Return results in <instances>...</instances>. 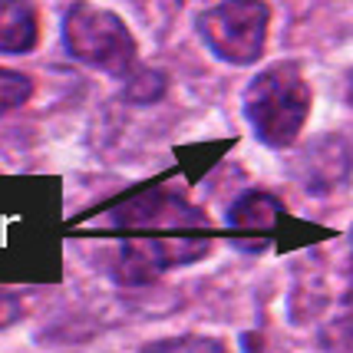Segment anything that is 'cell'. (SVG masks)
<instances>
[{"mask_svg": "<svg viewBox=\"0 0 353 353\" xmlns=\"http://www.w3.org/2000/svg\"><path fill=\"white\" fill-rule=\"evenodd\" d=\"M314 92L301 73V63L277 60L245 86L241 112L258 142L268 149H291L310 116Z\"/></svg>", "mask_w": 353, "mask_h": 353, "instance_id": "cell-1", "label": "cell"}, {"mask_svg": "<svg viewBox=\"0 0 353 353\" xmlns=\"http://www.w3.org/2000/svg\"><path fill=\"white\" fill-rule=\"evenodd\" d=\"M63 46L77 63L103 70L109 77L139 73L136 37L123 23V17L103 7L73 3L63 17Z\"/></svg>", "mask_w": 353, "mask_h": 353, "instance_id": "cell-2", "label": "cell"}, {"mask_svg": "<svg viewBox=\"0 0 353 353\" xmlns=\"http://www.w3.org/2000/svg\"><path fill=\"white\" fill-rule=\"evenodd\" d=\"M268 23L271 7L258 0H225L199 17V33L205 46L218 60L231 66H251L264 57L268 43Z\"/></svg>", "mask_w": 353, "mask_h": 353, "instance_id": "cell-3", "label": "cell"}, {"mask_svg": "<svg viewBox=\"0 0 353 353\" xmlns=\"http://www.w3.org/2000/svg\"><path fill=\"white\" fill-rule=\"evenodd\" d=\"M208 251H212V238H205V234H192V238H123L112 261H109V274L119 284H149L172 268L201 261Z\"/></svg>", "mask_w": 353, "mask_h": 353, "instance_id": "cell-4", "label": "cell"}, {"mask_svg": "<svg viewBox=\"0 0 353 353\" xmlns=\"http://www.w3.org/2000/svg\"><path fill=\"white\" fill-rule=\"evenodd\" d=\"M347 172H350V155H347V145L340 139H317L307 145L304 182H307L310 192H327L334 185L347 182Z\"/></svg>", "mask_w": 353, "mask_h": 353, "instance_id": "cell-5", "label": "cell"}, {"mask_svg": "<svg viewBox=\"0 0 353 353\" xmlns=\"http://www.w3.org/2000/svg\"><path fill=\"white\" fill-rule=\"evenodd\" d=\"M40 43V17L33 3L0 0V53L20 57Z\"/></svg>", "mask_w": 353, "mask_h": 353, "instance_id": "cell-6", "label": "cell"}, {"mask_svg": "<svg viewBox=\"0 0 353 353\" xmlns=\"http://www.w3.org/2000/svg\"><path fill=\"white\" fill-rule=\"evenodd\" d=\"M284 215V205L271 192H245L228 208V228L234 231H271Z\"/></svg>", "mask_w": 353, "mask_h": 353, "instance_id": "cell-7", "label": "cell"}, {"mask_svg": "<svg viewBox=\"0 0 353 353\" xmlns=\"http://www.w3.org/2000/svg\"><path fill=\"white\" fill-rule=\"evenodd\" d=\"M142 353H228V347L215 337H199V334H185V337H165L149 343Z\"/></svg>", "mask_w": 353, "mask_h": 353, "instance_id": "cell-8", "label": "cell"}, {"mask_svg": "<svg viewBox=\"0 0 353 353\" xmlns=\"http://www.w3.org/2000/svg\"><path fill=\"white\" fill-rule=\"evenodd\" d=\"M323 350L327 353H353V297L343 304L334 321L323 330Z\"/></svg>", "mask_w": 353, "mask_h": 353, "instance_id": "cell-9", "label": "cell"}, {"mask_svg": "<svg viewBox=\"0 0 353 353\" xmlns=\"http://www.w3.org/2000/svg\"><path fill=\"white\" fill-rule=\"evenodd\" d=\"M30 96H33V79L27 73L0 66V112H10V109L30 103Z\"/></svg>", "mask_w": 353, "mask_h": 353, "instance_id": "cell-10", "label": "cell"}, {"mask_svg": "<svg viewBox=\"0 0 353 353\" xmlns=\"http://www.w3.org/2000/svg\"><path fill=\"white\" fill-rule=\"evenodd\" d=\"M162 86H165L162 73H152V70H139L136 77H132V86H129V92H132L136 99H155V96L162 92Z\"/></svg>", "mask_w": 353, "mask_h": 353, "instance_id": "cell-11", "label": "cell"}, {"mask_svg": "<svg viewBox=\"0 0 353 353\" xmlns=\"http://www.w3.org/2000/svg\"><path fill=\"white\" fill-rule=\"evenodd\" d=\"M20 317V301L10 291H0V327L14 323Z\"/></svg>", "mask_w": 353, "mask_h": 353, "instance_id": "cell-12", "label": "cell"}, {"mask_svg": "<svg viewBox=\"0 0 353 353\" xmlns=\"http://www.w3.org/2000/svg\"><path fill=\"white\" fill-rule=\"evenodd\" d=\"M347 106H350V112H353V73H350V79H347Z\"/></svg>", "mask_w": 353, "mask_h": 353, "instance_id": "cell-13", "label": "cell"}, {"mask_svg": "<svg viewBox=\"0 0 353 353\" xmlns=\"http://www.w3.org/2000/svg\"><path fill=\"white\" fill-rule=\"evenodd\" d=\"M350 268H353V231H350Z\"/></svg>", "mask_w": 353, "mask_h": 353, "instance_id": "cell-14", "label": "cell"}]
</instances>
